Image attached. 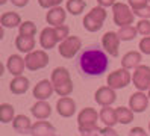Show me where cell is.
Here are the masks:
<instances>
[{
  "instance_id": "484cf974",
  "label": "cell",
  "mask_w": 150,
  "mask_h": 136,
  "mask_svg": "<svg viewBox=\"0 0 150 136\" xmlns=\"http://www.w3.org/2000/svg\"><path fill=\"white\" fill-rule=\"evenodd\" d=\"M14 118H15V109L12 104L9 103L0 104V121L3 124H8V123H12Z\"/></svg>"
},
{
  "instance_id": "603a6c76",
  "label": "cell",
  "mask_w": 150,
  "mask_h": 136,
  "mask_svg": "<svg viewBox=\"0 0 150 136\" xmlns=\"http://www.w3.org/2000/svg\"><path fill=\"white\" fill-rule=\"evenodd\" d=\"M100 121L108 125V127H114L115 124H118V116H117V109H114L111 106H102L100 109Z\"/></svg>"
},
{
  "instance_id": "f546056e",
  "label": "cell",
  "mask_w": 150,
  "mask_h": 136,
  "mask_svg": "<svg viewBox=\"0 0 150 136\" xmlns=\"http://www.w3.org/2000/svg\"><path fill=\"white\" fill-rule=\"evenodd\" d=\"M18 32H20V35H24V36H35L37 26H35L33 21H23L18 27Z\"/></svg>"
},
{
  "instance_id": "e0dca14e",
  "label": "cell",
  "mask_w": 150,
  "mask_h": 136,
  "mask_svg": "<svg viewBox=\"0 0 150 136\" xmlns=\"http://www.w3.org/2000/svg\"><path fill=\"white\" fill-rule=\"evenodd\" d=\"M65 18H67V11L61 6H55L47 11L46 14V21L47 24H50L52 27H56L65 23Z\"/></svg>"
},
{
  "instance_id": "d6986e66",
  "label": "cell",
  "mask_w": 150,
  "mask_h": 136,
  "mask_svg": "<svg viewBox=\"0 0 150 136\" xmlns=\"http://www.w3.org/2000/svg\"><path fill=\"white\" fill-rule=\"evenodd\" d=\"M32 123L26 115H17L12 121V129L18 135H30L32 132Z\"/></svg>"
},
{
  "instance_id": "ee69618b",
  "label": "cell",
  "mask_w": 150,
  "mask_h": 136,
  "mask_svg": "<svg viewBox=\"0 0 150 136\" xmlns=\"http://www.w3.org/2000/svg\"><path fill=\"white\" fill-rule=\"evenodd\" d=\"M149 132H150V123H149Z\"/></svg>"
},
{
  "instance_id": "9c48e42d",
  "label": "cell",
  "mask_w": 150,
  "mask_h": 136,
  "mask_svg": "<svg viewBox=\"0 0 150 136\" xmlns=\"http://www.w3.org/2000/svg\"><path fill=\"white\" fill-rule=\"evenodd\" d=\"M132 83L138 91H149L150 89V67L149 65H138L132 74Z\"/></svg>"
},
{
  "instance_id": "83f0119b",
  "label": "cell",
  "mask_w": 150,
  "mask_h": 136,
  "mask_svg": "<svg viewBox=\"0 0 150 136\" xmlns=\"http://www.w3.org/2000/svg\"><path fill=\"white\" fill-rule=\"evenodd\" d=\"M86 3L85 0H67V5H65V9L67 12H70L71 15H79L83 12Z\"/></svg>"
},
{
  "instance_id": "7a4b0ae2",
  "label": "cell",
  "mask_w": 150,
  "mask_h": 136,
  "mask_svg": "<svg viewBox=\"0 0 150 136\" xmlns=\"http://www.w3.org/2000/svg\"><path fill=\"white\" fill-rule=\"evenodd\" d=\"M100 115L97 113L96 109L85 107L77 115V130L82 136H99L100 127L97 125Z\"/></svg>"
},
{
  "instance_id": "4fadbf2b",
  "label": "cell",
  "mask_w": 150,
  "mask_h": 136,
  "mask_svg": "<svg viewBox=\"0 0 150 136\" xmlns=\"http://www.w3.org/2000/svg\"><path fill=\"white\" fill-rule=\"evenodd\" d=\"M59 42V38L56 35V30L55 27H44L41 30V35H40V44L44 50H50V49H55L56 44Z\"/></svg>"
},
{
  "instance_id": "f35d334b",
  "label": "cell",
  "mask_w": 150,
  "mask_h": 136,
  "mask_svg": "<svg viewBox=\"0 0 150 136\" xmlns=\"http://www.w3.org/2000/svg\"><path fill=\"white\" fill-rule=\"evenodd\" d=\"M97 3H99V6H103V8H112L117 2L115 0H97Z\"/></svg>"
},
{
  "instance_id": "ba28073f",
  "label": "cell",
  "mask_w": 150,
  "mask_h": 136,
  "mask_svg": "<svg viewBox=\"0 0 150 136\" xmlns=\"http://www.w3.org/2000/svg\"><path fill=\"white\" fill-rule=\"evenodd\" d=\"M130 80H132V74L129 73V70L121 67V68H118V70L108 74L106 85L111 86L112 89H123L130 83Z\"/></svg>"
},
{
  "instance_id": "8d00e7d4",
  "label": "cell",
  "mask_w": 150,
  "mask_h": 136,
  "mask_svg": "<svg viewBox=\"0 0 150 136\" xmlns=\"http://www.w3.org/2000/svg\"><path fill=\"white\" fill-rule=\"evenodd\" d=\"M127 136H149V133L143 129V127H134V129H130Z\"/></svg>"
},
{
  "instance_id": "5bb4252c",
  "label": "cell",
  "mask_w": 150,
  "mask_h": 136,
  "mask_svg": "<svg viewBox=\"0 0 150 136\" xmlns=\"http://www.w3.org/2000/svg\"><path fill=\"white\" fill-rule=\"evenodd\" d=\"M55 92V86L52 83V80L42 79L40 80L33 88V97L37 100H49Z\"/></svg>"
},
{
  "instance_id": "6da1fadb",
  "label": "cell",
  "mask_w": 150,
  "mask_h": 136,
  "mask_svg": "<svg viewBox=\"0 0 150 136\" xmlns=\"http://www.w3.org/2000/svg\"><path fill=\"white\" fill-rule=\"evenodd\" d=\"M109 67L108 53L97 45H90L77 58V70L85 77H100Z\"/></svg>"
},
{
  "instance_id": "74e56055",
  "label": "cell",
  "mask_w": 150,
  "mask_h": 136,
  "mask_svg": "<svg viewBox=\"0 0 150 136\" xmlns=\"http://www.w3.org/2000/svg\"><path fill=\"white\" fill-rule=\"evenodd\" d=\"M99 136H120V135L114 130V127L105 125L103 129H100V135H99Z\"/></svg>"
},
{
  "instance_id": "8992f818",
  "label": "cell",
  "mask_w": 150,
  "mask_h": 136,
  "mask_svg": "<svg viewBox=\"0 0 150 136\" xmlns=\"http://www.w3.org/2000/svg\"><path fill=\"white\" fill-rule=\"evenodd\" d=\"M81 49H82V39L79 36L71 35V36H68V38H65L64 41L59 42L58 51L64 59H73Z\"/></svg>"
},
{
  "instance_id": "bcb514c9",
  "label": "cell",
  "mask_w": 150,
  "mask_h": 136,
  "mask_svg": "<svg viewBox=\"0 0 150 136\" xmlns=\"http://www.w3.org/2000/svg\"><path fill=\"white\" fill-rule=\"evenodd\" d=\"M81 136H82V135H81Z\"/></svg>"
},
{
  "instance_id": "30bf717a",
  "label": "cell",
  "mask_w": 150,
  "mask_h": 136,
  "mask_svg": "<svg viewBox=\"0 0 150 136\" xmlns=\"http://www.w3.org/2000/svg\"><path fill=\"white\" fill-rule=\"evenodd\" d=\"M120 36L117 32H106L102 36V47L109 56L117 58L118 56V49H120Z\"/></svg>"
},
{
  "instance_id": "44dd1931",
  "label": "cell",
  "mask_w": 150,
  "mask_h": 136,
  "mask_svg": "<svg viewBox=\"0 0 150 136\" xmlns=\"http://www.w3.org/2000/svg\"><path fill=\"white\" fill-rule=\"evenodd\" d=\"M30 112L37 120H47L52 115V106L46 101V100H38V101L32 106Z\"/></svg>"
},
{
  "instance_id": "60d3db41",
  "label": "cell",
  "mask_w": 150,
  "mask_h": 136,
  "mask_svg": "<svg viewBox=\"0 0 150 136\" xmlns=\"http://www.w3.org/2000/svg\"><path fill=\"white\" fill-rule=\"evenodd\" d=\"M5 29H6V27H0V38H3V36H5Z\"/></svg>"
},
{
  "instance_id": "2e32d148",
  "label": "cell",
  "mask_w": 150,
  "mask_h": 136,
  "mask_svg": "<svg viewBox=\"0 0 150 136\" xmlns=\"http://www.w3.org/2000/svg\"><path fill=\"white\" fill-rule=\"evenodd\" d=\"M26 68V61L20 56V54H11L6 59V70L11 73L14 77L23 76V71Z\"/></svg>"
},
{
  "instance_id": "7bdbcfd3",
  "label": "cell",
  "mask_w": 150,
  "mask_h": 136,
  "mask_svg": "<svg viewBox=\"0 0 150 136\" xmlns=\"http://www.w3.org/2000/svg\"><path fill=\"white\" fill-rule=\"evenodd\" d=\"M147 95H149V98H150V89H149V94H147Z\"/></svg>"
},
{
  "instance_id": "3957f363",
  "label": "cell",
  "mask_w": 150,
  "mask_h": 136,
  "mask_svg": "<svg viewBox=\"0 0 150 136\" xmlns=\"http://www.w3.org/2000/svg\"><path fill=\"white\" fill-rule=\"evenodd\" d=\"M50 80L55 86V92L59 97H68L73 92V82L70 77V71L65 67H56L52 71Z\"/></svg>"
},
{
  "instance_id": "ab89813d",
  "label": "cell",
  "mask_w": 150,
  "mask_h": 136,
  "mask_svg": "<svg viewBox=\"0 0 150 136\" xmlns=\"http://www.w3.org/2000/svg\"><path fill=\"white\" fill-rule=\"evenodd\" d=\"M11 3L17 8H23V6H26L29 3V0H11Z\"/></svg>"
},
{
  "instance_id": "4dcf8cb0",
  "label": "cell",
  "mask_w": 150,
  "mask_h": 136,
  "mask_svg": "<svg viewBox=\"0 0 150 136\" xmlns=\"http://www.w3.org/2000/svg\"><path fill=\"white\" fill-rule=\"evenodd\" d=\"M137 30L139 35H143V36H149L150 35V21L146 20V18H141V20L137 23Z\"/></svg>"
},
{
  "instance_id": "5b68a950",
  "label": "cell",
  "mask_w": 150,
  "mask_h": 136,
  "mask_svg": "<svg viewBox=\"0 0 150 136\" xmlns=\"http://www.w3.org/2000/svg\"><path fill=\"white\" fill-rule=\"evenodd\" d=\"M112 18H114V23H115L118 27H123V26L134 24L135 14H134L132 8L127 3L117 2L112 6Z\"/></svg>"
},
{
  "instance_id": "4316f807",
  "label": "cell",
  "mask_w": 150,
  "mask_h": 136,
  "mask_svg": "<svg viewBox=\"0 0 150 136\" xmlns=\"http://www.w3.org/2000/svg\"><path fill=\"white\" fill-rule=\"evenodd\" d=\"M134 111L130 107L126 106H120L117 107V116H118V123L120 124H129L134 121Z\"/></svg>"
},
{
  "instance_id": "8fae6325",
  "label": "cell",
  "mask_w": 150,
  "mask_h": 136,
  "mask_svg": "<svg viewBox=\"0 0 150 136\" xmlns=\"http://www.w3.org/2000/svg\"><path fill=\"white\" fill-rule=\"evenodd\" d=\"M94 100L97 104L100 106H112L117 100L115 89H112L111 86H100L99 89L94 92Z\"/></svg>"
},
{
  "instance_id": "836d02e7",
  "label": "cell",
  "mask_w": 150,
  "mask_h": 136,
  "mask_svg": "<svg viewBox=\"0 0 150 136\" xmlns=\"http://www.w3.org/2000/svg\"><path fill=\"white\" fill-rule=\"evenodd\" d=\"M62 2H64V0H38L40 6L44 8V9H52L55 6H61Z\"/></svg>"
},
{
  "instance_id": "52a82bcc",
  "label": "cell",
  "mask_w": 150,
  "mask_h": 136,
  "mask_svg": "<svg viewBox=\"0 0 150 136\" xmlns=\"http://www.w3.org/2000/svg\"><path fill=\"white\" fill-rule=\"evenodd\" d=\"M26 68L29 71H38L49 65V54L46 50H33L26 54Z\"/></svg>"
},
{
  "instance_id": "d590c367",
  "label": "cell",
  "mask_w": 150,
  "mask_h": 136,
  "mask_svg": "<svg viewBox=\"0 0 150 136\" xmlns=\"http://www.w3.org/2000/svg\"><path fill=\"white\" fill-rule=\"evenodd\" d=\"M134 14L139 18H146V20H149L150 18V5L141 8V9H137V11H134Z\"/></svg>"
},
{
  "instance_id": "ac0fdd59",
  "label": "cell",
  "mask_w": 150,
  "mask_h": 136,
  "mask_svg": "<svg viewBox=\"0 0 150 136\" xmlns=\"http://www.w3.org/2000/svg\"><path fill=\"white\" fill-rule=\"evenodd\" d=\"M30 136H56V129L49 121L38 120L32 125Z\"/></svg>"
},
{
  "instance_id": "d6a6232c",
  "label": "cell",
  "mask_w": 150,
  "mask_h": 136,
  "mask_svg": "<svg viewBox=\"0 0 150 136\" xmlns=\"http://www.w3.org/2000/svg\"><path fill=\"white\" fill-rule=\"evenodd\" d=\"M138 49H139V51L143 53V54H150V35L149 36H144V38L139 41Z\"/></svg>"
},
{
  "instance_id": "7c38bea8",
  "label": "cell",
  "mask_w": 150,
  "mask_h": 136,
  "mask_svg": "<svg viewBox=\"0 0 150 136\" xmlns=\"http://www.w3.org/2000/svg\"><path fill=\"white\" fill-rule=\"evenodd\" d=\"M149 95L144 92V91H137V92H134L130 95L129 98V107L132 109L134 112L137 113H141L144 112L146 109L149 107Z\"/></svg>"
},
{
  "instance_id": "7402d4cb",
  "label": "cell",
  "mask_w": 150,
  "mask_h": 136,
  "mask_svg": "<svg viewBox=\"0 0 150 136\" xmlns=\"http://www.w3.org/2000/svg\"><path fill=\"white\" fill-rule=\"evenodd\" d=\"M29 85H30V82L28 77H24V76H17L11 80V83H9V91L12 94L15 95H21V94H26L28 92V89H29Z\"/></svg>"
},
{
  "instance_id": "ffe728a7",
  "label": "cell",
  "mask_w": 150,
  "mask_h": 136,
  "mask_svg": "<svg viewBox=\"0 0 150 136\" xmlns=\"http://www.w3.org/2000/svg\"><path fill=\"white\" fill-rule=\"evenodd\" d=\"M141 61H143V53L132 50L121 58V67L126 70H132V68L135 70L138 65H141Z\"/></svg>"
},
{
  "instance_id": "277c9868",
  "label": "cell",
  "mask_w": 150,
  "mask_h": 136,
  "mask_svg": "<svg viewBox=\"0 0 150 136\" xmlns=\"http://www.w3.org/2000/svg\"><path fill=\"white\" fill-rule=\"evenodd\" d=\"M106 17H108L106 8L96 6L83 17L82 24L88 32H99L103 27V23H105V20H106Z\"/></svg>"
},
{
  "instance_id": "e575fe53",
  "label": "cell",
  "mask_w": 150,
  "mask_h": 136,
  "mask_svg": "<svg viewBox=\"0 0 150 136\" xmlns=\"http://www.w3.org/2000/svg\"><path fill=\"white\" fill-rule=\"evenodd\" d=\"M127 5L132 8V11H137L149 5V0H127Z\"/></svg>"
},
{
  "instance_id": "d4e9b609",
  "label": "cell",
  "mask_w": 150,
  "mask_h": 136,
  "mask_svg": "<svg viewBox=\"0 0 150 136\" xmlns=\"http://www.w3.org/2000/svg\"><path fill=\"white\" fill-rule=\"evenodd\" d=\"M0 24L6 29H14V27H20L21 24V17L17 14V12H12V11H8V12H3L2 17H0Z\"/></svg>"
},
{
  "instance_id": "cb8c5ba5",
  "label": "cell",
  "mask_w": 150,
  "mask_h": 136,
  "mask_svg": "<svg viewBox=\"0 0 150 136\" xmlns=\"http://www.w3.org/2000/svg\"><path fill=\"white\" fill-rule=\"evenodd\" d=\"M35 44H37V42H35L33 36H24V35L18 33V36L15 38V47H17V50L21 51V53H26V54L35 50Z\"/></svg>"
},
{
  "instance_id": "f1b7e54d",
  "label": "cell",
  "mask_w": 150,
  "mask_h": 136,
  "mask_svg": "<svg viewBox=\"0 0 150 136\" xmlns=\"http://www.w3.org/2000/svg\"><path fill=\"white\" fill-rule=\"evenodd\" d=\"M118 36H120V39L121 41H132V39H135V36L138 35V30H137V27L134 26H123L118 29Z\"/></svg>"
},
{
  "instance_id": "9a60e30c",
  "label": "cell",
  "mask_w": 150,
  "mask_h": 136,
  "mask_svg": "<svg viewBox=\"0 0 150 136\" xmlns=\"http://www.w3.org/2000/svg\"><path fill=\"white\" fill-rule=\"evenodd\" d=\"M56 112L62 118H70L76 113V101L70 97H61L56 101Z\"/></svg>"
},
{
  "instance_id": "1f68e13d",
  "label": "cell",
  "mask_w": 150,
  "mask_h": 136,
  "mask_svg": "<svg viewBox=\"0 0 150 136\" xmlns=\"http://www.w3.org/2000/svg\"><path fill=\"white\" fill-rule=\"evenodd\" d=\"M55 30H56V35H58V38H59V42L64 41L65 38H68V36H70V27H68L67 24L56 26Z\"/></svg>"
},
{
  "instance_id": "b9f144b4",
  "label": "cell",
  "mask_w": 150,
  "mask_h": 136,
  "mask_svg": "<svg viewBox=\"0 0 150 136\" xmlns=\"http://www.w3.org/2000/svg\"><path fill=\"white\" fill-rule=\"evenodd\" d=\"M6 2H8V0H0V5H5Z\"/></svg>"
},
{
  "instance_id": "f6af8a7d",
  "label": "cell",
  "mask_w": 150,
  "mask_h": 136,
  "mask_svg": "<svg viewBox=\"0 0 150 136\" xmlns=\"http://www.w3.org/2000/svg\"><path fill=\"white\" fill-rule=\"evenodd\" d=\"M149 2H150V0H149Z\"/></svg>"
}]
</instances>
